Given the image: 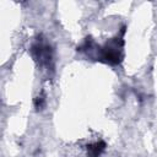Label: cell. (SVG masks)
<instances>
[{
  "instance_id": "1",
  "label": "cell",
  "mask_w": 157,
  "mask_h": 157,
  "mask_svg": "<svg viewBox=\"0 0 157 157\" xmlns=\"http://www.w3.org/2000/svg\"><path fill=\"white\" fill-rule=\"evenodd\" d=\"M123 45H124V40L123 39H112L109 43L105 44L104 48H102V58L113 64H120L123 60Z\"/></svg>"
},
{
  "instance_id": "2",
  "label": "cell",
  "mask_w": 157,
  "mask_h": 157,
  "mask_svg": "<svg viewBox=\"0 0 157 157\" xmlns=\"http://www.w3.org/2000/svg\"><path fill=\"white\" fill-rule=\"evenodd\" d=\"M104 148H105V144L103 141H99V142H96V144L88 146V151L91 153V157H98Z\"/></svg>"
}]
</instances>
